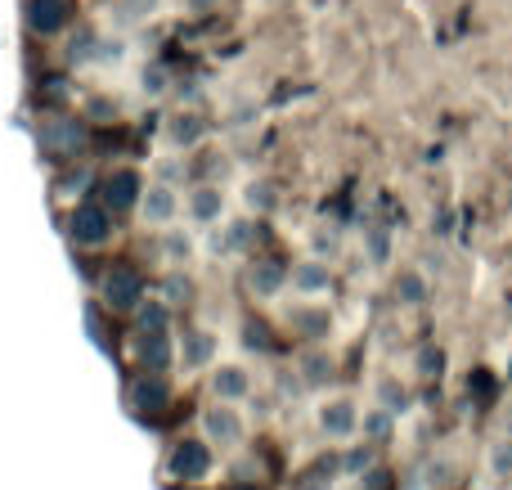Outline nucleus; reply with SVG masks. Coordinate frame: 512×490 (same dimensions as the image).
Returning a JSON list of instances; mask_svg holds the SVG:
<instances>
[{"instance_id": "obj_13", "label": "nucleus", "mask_w": 512, "mask_h": 490, "mask_svg": "<svg viewBox=\"0 0 512 490\" xmlns=\"http://www.w3.org/2000/svg\"><path fill=\"white\" fill-rule=\"evenodd\" d=\"M288 279V270H283V261H256V266L248 270V284L256 288V293H274V288Z\"/></svg>"}, {"instance_id": "obj_18", "label": "nucleus", "mask_w": 512, "mask_h": 490, "mask_svg": "<svg viewBox=\"0 0 512 490\" xmlns=\"http://www.w3.org/2000/svg\"><path fill=\"white\" fill-rule=\"evenodd\" d=\"M135 324H140V333H149V329H167V306H140Z\"/></svg>"}, {"instance_id": "obj_12", "label": "nucleus", "mask_w": 512, "mask_h": 490, "mask_svg": "<svg viewBox=\"0 0 512 490\" xmlns=\"http://www.w3.org/2000/svg\"><path fill=\"white\" fill-rule=\"evenodd\" d=\"M212 392L221 396V401H239V396H248V374L234 369V365H225L221 374L212 378Z\"/></svg>"}, {"instance_id": "obj_4", "label": "nucleus", "mask_w": 512, "mask_h": 490, "mask_svg": "<svg viewBox=\"0 0 512 490\" xmlns=\"http://www.w3.org/2000/svg\"><path fill=\"white\" fill-rule=\"evenodd\" d=\"M81 140H86V131H81V122H72V117H50V122H41V149L50 153V158H72V153L81 149Z\"/></svg>"}, {"instance_id": "obj_21", "label": "nucleus", "mask_w": 512, "mask_h": 490, "mask_svg": "<svg viewBox=\"0 0 512 490\" xmlns=\"http://www.w3.org/2000/svg\"><path fill=\"white\" fill-rule=\"evenodd\" d=\"M441 365H445V356L436 347H423V356H418V369H423V378H436L441 374Z\"/></svg>"}, {"instance_id": "obj_5", "label": "nucleus", "mask_w": 512, "mask_h": 490, "mask_svg": "<svg viewBox=\"0 0 512 490\" xmlns=\"http://www.w3.org/2000/svg\"><path fill=\"white\" fill-rule=\"evenodd\" d=\"M72 18V5L68 0H27V27L36 36H59Z\"/></svg>"}, {"instance_id": "obj_3", "label": "nucleus", "mask_w": 512, "mask_h": 490, "mask_svg": "<svg viewBox=\"0 0 512 490\" xmlns=\"http://www.w3.org/2000/svg\"><path fill=\"white\" fill-rule=\"evenodd\" d=\"M167 468L176 482H198V477L212 473V450H207V441H176Z\"/></svg>"}, {"instance_id": "obj_24", "label": "nucleus", "mask_w": 512, "mask_h": 490, "mask_svg": "<svg viewBox=\"0 0 512 490\" xmlns=\"http://www.w3.org/2000/svg\"><path fill=\"white\" fill-rule=\"evenodd\" d=\"M162 81H167V77H162V68H149V72H144V90H149V95H162V90H167Z\"/></svg>"}, {"instance_id": "obj_23", "label": "nucleus", "mask_w": 512, "mask_h": 490, "mask_svg": "<svg viewBox=\"0 0 512 490\" xmlns=\"http://www.w3.org/2000/svg\"><path fill=\"white\" fill-rule=\"evenodd\" d=\"M243 342H248L252 351H265V347H270V338H265L261 324H248V338H243Z\"/></svg>"}, {"instance_id": "obj_19", "label": "nucleus", "mask_w": 512, "mask_h": 490, "mask_svg": "<svg viewBox=\"0 0 512 490\" xmlns=\"http://www.w3.org/2000/svg\"><path fill=\"white\" fill-rule=\"evenodd\" d=\"M396 293L400 297H405V302H427V288H423V279H418V275H405V279H400V284H396Z\"/></svg>"}, {"instance_id": "obj_16", "label": "nucleus", "mask_w": 512, "mask_h": 490, "mask_svg": "<svg viewBox=\"0 0 512 490\" xmlns=\"http://www.w3.org/2000/svg\"><path fill=\"white\" fill-rule=\"evenodd\" d=\"M212 333H189L185 338V365H207L212 360Z\"/></svg>"}, {"instance_id": "obj_10", "label": "nucleus", "mask_w": 512, "mask_h": 490, "mask_svg": "<svg viewBox=\"0 0 512 490\" xmlns=\"http://www.w3.org/2000/svg\"><path fill=\"white\" fill-rule=\"evenodd\" d=\"M140 365L144 369H158V374L171 365V338H167V329L140 333Z\"/></svg>"}, {"instance_id": "obj_1", "label": "nucleus", "mask_w": 512, "mask_h": 490, "mask_svg": "<svg viewBox=\"0 0 512 490\" xmlns=\"http://www.w3.org/2000/svg\"><path fill=\"white\" fill-rule=\"evenodd\" d=\"M99 288H104V302L113 306V311H135V306L144 302V275L131 266V261H117Z\"/></svg>"}, {"instance_id": "obj_15", "label": "nucleus", "mask_w": 512, "mask_h": 490, "mask_svg": "<svg viewBox=\"0 0 512 490\" xmlns=\"http://www.w3.org/2000/svg\"><path fill=\"white\" fill-rule=\"evenodd\" d=\"M292 284H297L301 293H324V288H328V266H319V261H306V266L292 270Z\"/></svg>"}, {"instance_id": "obj_11", "label": "nucleus", "mask_w": 512, "mask_h": 490, "mask_svg": "<svg viewBox=\"0 0 512 490\" xmlns=\"http://www.w3.org/2000/svg\"><path fill=\"white\" fill-rule=\"evenodd\" d=\"M355 423H360V414H355L351 401H333V405H324V414H319V428H324L328 437H351Z\"/></svg>"}, {"instance_id": "obj_2", "label": "nucleus", "mask_w": 512, "mask_h": 490, "mask_svg": "<svg viewBox=\"0 0 512 490\" xmlns=\"http://www.w3.org/2000/svg\"><path fill=\"white\" fill-rule=\"evenodd\" d=\"M68 234H72V243H81V248H99V243L113 234V216H108L104 203H77L72 207Z\"/></svg>"}, {"instance_id": "obj_8", "label": "nucleus", "mask_w": 512, "mask_h": 490, "mask_svg": "<svg viewBox=\"0 0 512 490\" xmlns=\"http://www.w3.org/2000/svg\"><path fill=\"white\" fill-rule=\"evenodd\" d=\"M203 428H207V437L212 441H221V446H239L243 441V423H239V414L234 410H207L203 414Z\"/></svg>"}, {"instance_id": "obj_20", "label": "nucleus", "mask_w": 512, "mask_h": 490, "mask_svg": "<svg viewBox=\"0 0 512 490\" xmlns=\"http://www.w3.org/2000/svg\"><path fill=\"white\" fill-rule=\"evenodd\" d=\"M328 378H333L328 356H306V383H328Z\"/></svg>"}, {"instance_id": "obj_14", "label": "nucleus", "mask_w": 512, "mask_h": 490, "mask_svg": "<svg viewBox=\"0 0 512 490\" xmlns=\"http://www.w3.org/2000/svg\"><path fill=\"white\" fill-rule=\"evenodd\" d=\"M189 212H194V221H216L221 216V189L203 185L189 194Z\"/></svg>"}, {"instance_id": "obj_27", "label": "nucleus", "mask_w": 512, "mask_h": 490, "mask_svg": "<svg viewBox=\"0 0 512 490\" xmlns=\"http://www.w3.org/2000/svg\"><path fill=\"white\" fill-rule=\"evenodd\" d=\"M234 490H261V486H234Z\"/></svg>"}, {"instance_id": "obj_22", "label": "nucleus", "mask_w": 512, "mask_h": 490, "mask_svg": "<svg viewBox=\"0 0 512 490\" xmlns=\"http://www.w3.org/2000/svg\"><path fill=\"white\" fill-rule=\"evenodd\" d=\"M248 203L265 212V207H274V189H270V185H252V189H248Z\"/></svg>"}, {"instance_id": "obj_26", "label": "nucleus", "mask_w": 512, "mask_h": 490, "mask_svg": "<svg viewBox=\"0 0 512 490\" xmlns=\"http://www.w3.org/2000/svg\"><path fill=\"white\" fill-rule=\"evenodd\" d=\"M297 324H301V329H306L310 333V338H315V333H324V315H297Z\"/></svg>"}, {"instance_id": "obj_25", "label": "nucleus", "mask_w": 512, "mask_h": 490, "mask_svg": "<svg viewBox=\"0 0 512 490\" xmlns=\"http://www.w3.org/2000/svg\"><path fill=\"white\" fill-rule=\"evenodd\" d=\"M167 297H171V302H180V297H189V279L171 275V279H167Z\"/></svg>"}, {"instance_id": "obj_6", "label": "nucleus", "mask_w": 512, "mask_h": 490, "mask_svg": "<svg viewBox=\"0 0 512 490\" xmlns=\"http://www.w3.org/2000/svg\"><path fill=\"white\" fill-rule=\"evenodd\" d=\"M167 401H171V387H167V378H162L158 369H144V374L131 383V405L135 410L158 414V410H167Z\"/></svg>"}, {"instance_id": "obj_17", "label": "nucleus", "mask_w": 512, "mask_h": 490, "mask_svg": "<svg viewBox=\"0 0 512 490\" xmlns=\"http://www.w3.org/2000/svg\"><path fill=\"white\" fill-rule=\"evenodd\" d=\"M171 140H176L180 149L198 144L203 140V122H198V117H176V122H171Z\"/></svg>"}, {"instance_id": "obj_7", "label": "nucleus", "mask_w": 512, "mask_h": 490, "mask_svg": "<svg viewBox=\"0 0 512 490\" xmlns=\"http://www.w3.org/2000/svg\"><path fill=\"white\" fill-rule=\"evenodd\" d=\"M140 194H144L140 171H131V167L113 171V176L104 180V207H113V212H126V207H135V203H140Z\"/></svg>"}, {"instance_id": "obj_9", "label": "nucleus", "mask_w": 512, "mask_h": 490, "mask_svg": "<svg viewBox=\"0 0 512 490\" xmlns=\"http://www.w3.org/2000/svg\"><path fill=\"white\" fill-rule=\"evenodd\" d=\"M140 212H144V221H153V225H167L171 216H176V194H171L167 185H153V189H144V194H140Z\"/></svg>"}]
</instances>
